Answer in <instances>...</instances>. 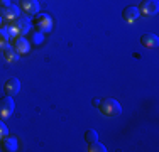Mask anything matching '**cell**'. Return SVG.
<instances>
[{
    "instance_id": "1",
    "label": "cell",
    "mask_w": 159,
    "mask_h": 152,
    "mask_svg": "<svg viewBox=\"0 0 159 152\" xmlns=\"http://www.w3.org/2000/svg\"><path fill=\"white\" fill-rule=\"evenodd\" d=\"M5 30L9 32V37H16V36H25L31 30V22L27 17H16L5 25Z\"/></svg>"
},
{
    "instance_id": "2",
    "label": "cell",
    "mask_w": 159,
    "mask_h": 152,
    "mask_svg": "<svg viewBox=\"0 0 159 152\" xmlns=\"http://www.w3.org/2000/svg\"><path fill=\"white\" fill-rule=\"evenodd\" d=\"M98 108H100V112L105 117H119L122 113V106H120V103L117 100H113V98H103V100H100Z\"/></svg>"
},
{
    "instance_id": "3",
    "label": "cell",
    "mask_w": 159,
    "mask_h": 152,
    "mask_svg": "<svg viewBox=\"0 0 159 152\" xmlns=\"http://www.w3.org/2000/svg\"><path fill=\"white\" fill-rule=\"evenodd\" d=\"M34 25H36L37 30H41V32H49V30L52 29V17L48 12L36 14V17H34Z\"/></svg>"
},
{
    "instance_id": "4",
    "label": "cell",
    "mask_w": 159,
    "mask_h": 152,
    "mask_svg": "<svg viewBox=\"0 0 159 152\" xmlns=\"http://www.w3.org/2000/svg\"><path fill=\"white\" fill-rule=\"evenodd\" d=\"M0 14H2L5 19L12 20V19H16V17L20 15V7L14 5L10 0H2V2H0Z\"/></svg>"
},
{
    "instance_id": "5",
    "label": "cell",
    "mask_w": 159,
    "mask_h": 152,
    "mask_svg": "<svg viewBox=\"0 0 159 152\" xmlns=\"http://www.w3.org/2000/svg\"><path fill=\"white\" fill-rule=\"evenodd\" d=\"M14 110H16V103H14L12 96H7L5 95L3 98H0V118L2 120L9 118L14 113Z\"/></svg>"
},
{
    "instance_id": "6",
    "label": "cell",
    "mask_w": 159,
    "mask_h": 152,
    "mask_svg": "<svg viewBox=\"0 0 159 152\" xmlns=\"http://www.w3.org/2000/svg\"><path fill=\"white\" fill-rule=\"evenodd\" d=\"M157 10H159V2L157 0H142V3L139 5V12H141V15H146V17L156 15Z\"/></svg>"
},
{
    "instance_id": "7",
    "label": "cell",
    "mask_w": 159,
    "mask_h": 152,
    "mask_svg": "<svg viewBox=\"0 0 159 152\" xmlns=\"http://www.w3.org/2000/svg\"><path fill=\"white\" fill-rule=\"evenodd\" d=\"M12 47L16 49V52H17L19 56H20V54H27L29 49H31V42H29L27 37L17 36L16 39H14V46H12Z\"/></svg>"
},
{
    "instance_id": "8",
    "label": "cell",
    "mask_w": 159,
    "mask_h": 152,
    "mask_svg": "<svg viewBox=\"0 0 159 152\" xmlns=\"http://www.w3.org/2000/svg\"><path fill=\"white\" fill-rule=\"evenodd\" d=\"M3 91H5L7 96H16L20 91V81L17 78H10L5 81V86H3Z\"/></svg>"
},
{
    "instance_id": "9",
    "label": "cell",
    "mask_w": 159,
    "mask_h": 152,
    "mask_svg": "<svg viewBox=\"0 0 159 152\" xmlns=\"http://www.w3.org/2000/svg\"><path fill=\"white\" fill-rule=\"evenodd\" d=\"M0 147H2L3 152H16L19 149L17 139L12 137V135H5L2 140H0Z\"/></svg>"
},
{
    "instance_id": "10",
    "label": "cell",
    "mask_w": 159,
    "mask_h": 152,
    "mask_svg": "<svg viewBox=\"0 0 159 152\" xmlns=\"http://www.w3.org/2000/svg\"><path fill=\"white\" fill-rule=\"evenodd\" d=\"M20 10L27 15H36L39 12V2L37 0H20Z\"/></svg>"
},
{
    "instance_id": "11",
    "label": "cell",
    "mask_w": 159,
    "mask_h": 152,
    "mask_svg": "<svg viewBox=\"0 0 159 152\" xmlns=\"http://www.w3.org/2000/svg\"><path fill=\"white\" fill-rule=\"evenodd\" d=\"M141 44L147 49H154V47H157V44H159V37L152 32H146L141 36Z\"/></svg>"
},
{
    "instance_id": "12",
    "label": "cell",
    "mask_w": 159,
    "mask_h": 152,
    "mask_svg": "<svg viewBox=\"0 0 159 152\" xmlns=\"http://www.w3.org/2000/svg\"><path fill=\"white\" fill-rule=\"evenodd\" d=\"M139 15H141V12H139V7L135 5H127L122 12V17L125 22H135L139 19Z\"/></svg>"
},
{
    "instance_id": "13",
    "label": "cell",
    "mask_w": 159,
    "mask_h": 152,
    "mask_svg": "<svg viewBox=\"0 0 159 152\" xmlns=\"http://www.w3.org/2000/svg\"><path fill=\"white\" fill-rule=\"evenodd\" d=\"M2 52H3L5 61H9V63H16V61L19 59V54L16 52V49H14L12 46H5V47L2 49Z\"/></svg>"
},
{
    "instance_id": "14",
    "label": "cell",
    "mask_w": 159,
    "mask_h": 152,
    "mask_svg": "<svg viewBox=\"0 0 159 152\" xmlns=\"http://www.w3.org/2000/svg\"><path fill=\"white\" fill-rule=\"evenodd\" d=\"M27 34H29V41H32V42L37 44V46H39V44L44 41L43 32H41V30H29Z\"/></svg>"
},
{
    "instance_id": "15",
    "label": "cell",
    "mask_w": 159,
    "mask_h": 152,
    "mask_svg": "<svg viewBox=\"0 0 159 152\" xmlns=\"http://www.w3.org/2000/svg\"><path fill=\"white\" fill-rule=\"evenodd\" d=\"M5 46H9V32L5 30V27H0V51Z\"/></svg>"
},
{
    "instance_id": "16",
    "label": "cell",
    "mask_w": 159,
    "mask_h": 152,
    "mask_svg": "<svg viewBox=\"0 0 159 152\" xmlns=\"http://www.w3.org/2000/svg\"><path fill=\"white\" fill-rule=\"evenodd\" d=\"M88 150L90 152H105L107 149H105L103 144H100L98 140H95V142H90L88 144Z\"/></svg>"
},
{
    "instance_id": "17",
    "label": "cell",
    "mask_w": 159,
    "mask_h": 152,
    "mask_svg": "<svg viewBox=\"0 0 159 152\" xmlns=\"http://www.w3.org/2000/svg\"><path fill=\"white\" fill-rule=\"evenodd\" d=\"M85 140L86 142H95V140H98V134L97 130H93V128H88V130L85 132Z\"/></svg>"
},
{
    "instance_id": "18",
    "label": "cell",
    "mask_w": 159,
    "mask_h": 152,
    "mask_svg": "<svg viewBox=\"0 0 159 152\" xmlns=\"http://www.w3.org/2000/svg\"><path fill=\"white\" fill-rule=\"evenodd\" d=\"M5 135H9V128H7V125L3 123V122H0V140H2Z\"/></svg>"
},
{
    "instance_id": "19",
    "label": "cell",
    "mask_w": 159,
    "mask_h": 152,
    "mask_svg": "<svg viewBox=\"0 0 159 152\" xmlns=\"http://www.w3.org/2000/svg\"><path fill=\"white\" fill-rule=\"evenodd\" d=\"M92 103H93V106H98V105H100V98H93Z\"/></svg>"
},
{
    "instance_id": "20",
    "label": "cell",
    "mask_w": 159,
    "mask_h": 152,
    "mask_svg": "<svg viewBox=\"0 0 159 152\" xmlns=\"http://www.w3.org/2000/svg\"><path fill=\"white\" fill-rule=\"evenodd\" d=\"M0 27H2V15H0Z\"/></svg>"
},
{
    "instance_id": "21",
    "label": "cell",
    "mask_w": 159,
    "mask_h": 152,
    "mask_svg": "<svg viewBox=\"0 0 159 152\" xmlns=\"http://www.w3.org/2000/svg\"><path fill=\"white\" fill-rule=\"evenodd\" d=\"M0 2H2V0H0Z\"/></svg>"
}]
</instances>
